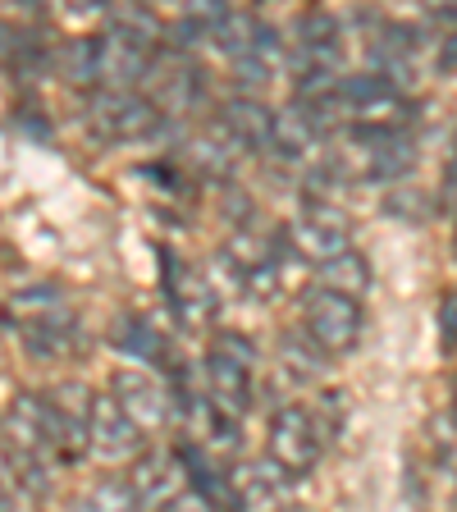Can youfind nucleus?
I'll return each mask as SVG.
<instances>
[{"instance_id": "f8f14e48", "label": "nucleus", "mask_w": 457, "mask_h": 512, "mask_svg": "<svg viewBox=\"0 0 457 512\" xmlns=\"http://www.w3.org/2000/svg\"><path fill=\"white\" fill-rule=\"evenodd\" d=\"M128 490L138 508H179L183 499H192V485L183 476L179 453H138V467L128 471Z\"/></svg>"}, {"instance_id": "0eeeda50", "label": "nucleus", "mask_w": 457, "mask_h": 512, "mask_svg": "<svg viewBox=\"0 0 457 512\" xmlns=\"http://www.w3.org/2000/svg\"><path fill=\"white\" fill-rule=\"evenodd\" d=\"M288 247H293L302 261H311V266H325L330 256L352 247V224L330 197H311L307 192L298 215L288 220Z\"/></svg>"}, {"instance_id": "f3484780", "label": "nucleus", "mask_w": 457, "mask_h": 512, "mask_svg": "<svg viewBox=\"0 0 457 512\" xmlns=\"http://www.w3.org/2000/svg\"><path fill=\"white\" fill-rule=\"evenodd\" d=\"M229 480H234L238 508H275V503H284L288 485H293L275 462L270 467H238V471H229Z\"/></svg>"}, {"instance_id": "1a4fd4ad", "label": "nucleus", "mask_w": 457, "mask_h": 512, "mask_svg": "<svg viewBox=\"0 0 457 512\" xmlns=\"http://www.w3.org/2000/svg\"><path fill=\"white\" fill-rule=\"evenodd\" d=\"M87 448L101 462L119 467V462H138V453L147 448V430L115 403V394H101L92 403V421H87Z\"/></svg>"}, {"instance_id": "5701e85b", "label": "nucleus", "mask_w": 457, "mask_h": 512, "mask_svg": "<svg viewBox=\"0 0 457 512\" xmlns=\"http://www.w3.org/2000/svg\"><path fill=\"white\" fill-rule=\"evenodd\" d=\"M435 74H457V23L439 37V46H435Z\"/></svg>"}, {"instance_id": "ddd939ff", "label": "nucleus", "mask_w": 457, "mask_h": 512, "mask_svg": "<svg viewBox=\"0 0 457 512\" xmlns=\"http://www.w3.org/2000/svg\"><path fill=\"white\" fill-rule=\"evenodd\" d=\"M298 46V64H316V69H343V23L330 10H311L298 19L293 32Z\"/></svg>"}, {"instance_id": "2eb2a0df", "label": "nucleus", "mask_w": 457, "mask_h": 512, "mask_svg": "<svg viewBox=\"0 0 457 512\" xmlns=\"http://www.w3.org/2000/svg\"><path fill=\"white\" fill-rule=\"evenodd\" d=\"M371 60L384 78H394L398 87H407L416 60H421V28H398V23L380 28L371 42Z\"/></svg>"}, {"instance_id": "6e6552de", "label": "nucleus", "mask_w": 457, "mask_h": 512, "mask_svg": "<svg viewBox=\"0 0 457 512\" xmlns=\"http://www.w3.org/2000/svg\"><path fill=\"white\" fill-rule=\"evenodd\" d=\"M160 275H165V298H170L174 325L188 334H202L215 325V311H220V298H215L211 279L197 266H188L179 252H160Z\"/></svg>"}, {"instance_id": "9b49d317", "label": "nucleus", "mask_w": 457, "mask_h": 512, "mask_svg": "<svg viewBox=\"0 0 457 512\" xmlns=\"http://www.w3.org/2000/svg\"><path fill=\"white\" fill-rule=\"evenodd\" d=\"M142 87H147V96L165 110V115H183V110L202 106V96H206L202 69L188 60V51H174V46H170V55L151 60Z\"/></svg>"}, {"instance_id": "423d86ee", "label": "nucleus", "mask_w": 457, "mask_h": 512, "mask_svg": "<svg viewBox=\"0 0 457 512\" xmlns=\"http://www.w3.org/2000/svg\"><path fill=\"white\" fill-rule=\"evenodd\" d=\"M170 115L151 101L147 92L128 87V92H115V87H96L92 101V128L110 142H151L165 133Z\"/></svg>"}, {"instance_id": "412c9836", "label": "nucleus", "mask_w": 457, "mask_h": 512, "mask_svg": "<svg viewBox=\"0 0 457 512\" xmlns=\"http://www.w3.org/2000/svg\"><path fill=\"white\" fill-rule=\"evenodd\" d=\"M439 339H444V348H457V288H448L439 298Z\"/></svg>"}, {"instance_id": "4be33fe9", "label": "nucleus", "mask_w": 457, "mask_h": 512, "mask_svg": "<svg viewBox=\"0 0 457 512\" xmlns=\"http://www.w3.org/2000/svg\"><path fill=\"white\" fill-rule=\"evenodd\" d=\"M439 206L457 211V128H453V138H448V170H444V192H439Z\"/></svg>"}, {"instance_id": "6ab92c4d", "label": "nucleus", "mask_w": 457, "mask_h": 512, "mask_svg": "<svg viewBox=\"0 0 457 512\" xmlns=\"http://www.w3.org/2000/svg\"><path fill=\"white\" fill-rule=\"evenodd\" d=\"M51 64L60 69L69 83L78 87H101V74H96V32L92 37H74V42H64L60 51L51 55Z\"/></svg>"}, {"instance_id": "39448f33", "label": "nucleus", "mask_w": 457, "mask_h": 512, "mask_svg": "<svg viewBox=\"0 0 457 512\" xmlns=\"http://www.w3.org/2000/svg\"><path fill=\"white\" fill-rule=\"evenodd\" d=\"M266 453L288 480L311 476L320 453H325V416L311 412V407H279L270 416Z\"/></svg>"}, {"instance_id": "7ed1b4c3", "label": "nucleus", "mask_w": 457, "mask_h": 512, "mask_svg": "<svg viewBox=\"0 0 457 512\" xmlns=\"http://www.w3.org/2000/svg\"><path fill=\"white\" fill-rule=\"evenodd\" d=\"M252 366H256V343L234 330L215 334L202 357V384H206V394H211V403L220 412L238 416V421L252 407Z\"/></svg>"}, {"instance_id": "4468645a", "label": "nucleus", "mask_w": 457, "mask_h": 512, "mask_svg": "<svg viewBox=\"0 0 457 512\" xmlns=\"http://www.w3.org/2000/svg\"><path fill=\"white\" fill-rule=\"evenodd\" d=\"M220 124L229 128V138L243 151H270V138H275V110L261 101L256 92H243L234 101H224Z\"/></svg>"}, {"instance_id": "b1692460", "label": "nucleus", "mask_w": 457, "mask_h": 512, "mask_svg": "<svg viewBox=\"0 0 457 512\" xmlns=\"http://www.w3.org/2000/svg\"><path fill=\"white\" fill-rule=\"evenodd\" d=\"M252 5H275V0H252Z\"/></svg>"}, {"instance_id": "a211bd4d", "label": "nucleus", "mask_w": 457, "mask_h": 512, "mask_svg": "<svg viewBox=\"0 0 457 512\" xmlns=\"http://www.w3.org/2000/svg\"><path fill=\"white\" fill-rule=\"evenodd\" d=\"M55 51H42V42L32 37L28 28H14V23H0V64L10 74H32L37 64H46Z\"/></svg>"}, {"instance_id": "9d476101", "label": "nucleus", "mask_w": 457, "mask_h": 512, "mask_svg": "<svg viewBox=\"0 0 457 512\" xmlns=\"http://www.w3.org/2000/svg\"><path fill=\"white\" fill-rule=\"evenodd\" d=\"M110 394H115V403L124 407V412L133 416V421H138L147 435L170 430L174 412H179V403H174L170 389H165L156 375L133 371V366H119V371H110Z\"/></svg>"}, {"instance_id": "20e7f679", "label": "nucleus", "mask_w": 457, "mask_h": 512, "mask_svg": "<svg viewBox=\"0 0 457 512\" xmlns=\"http://www.w3.org/2000/svg\"><path fill=\"white\" fill-rule=\"evenodd\" d=\"M302 330L330 352V357H343L362 343L366 334V311L357 302V293H343L334 284H311L302 293Z\"/></svg>"}, {"instance_id": "aec40b11", "label": "nucleus", "mask_w": 457, "mask_h": 512, "mask_svg": "<svg viewBox=\"0 0 457 512\" xmlns=\"http://www.w3.org/2000/svg\"><path fill=\"white\" fill-rule=\"evenodd\" d=\"M320 275H325V284L343 288V293H357L362 298L366 288H371V261H366L357 247H348V252L330 256L325 266H320Z\"/></svg>"}, {"instance_id": "dca6fc26", "label": "nucleus", "mask_w": 457, "mask_h": 512, "mask_svg": "<svg viewBox=\"0 0 457 512\" xmlns=\"http://www.w3.org/2000/svg\"><path fill=\"white\" fill-rule=\"evenodd\" d=\"M119 348H124L128 357L147 362L151 371H165V375H170L174 366H179V357H174V343L160 334V325H151V320H142V316H128V320H124Z\"/></svg>"}, {"instance_id": "f257e3e1", "label": "nucleus", "mask_w": 457, "mask_h": 512, "mask_svg": "<svg viewBox=\"0 0 457 512\" xmlns=\"http://www.w3.org/2000/svg\"><path fill=\"white\" fill-rule=\"evenodd\" d=\"M0 430H5V439H10V444L19 448V453L37 471L83 458V453L74 448V439H69V426H64V416H60V407H55V398L19 394V398H14V407L5 412V426H0Z\"/></svg>"}, {"instance_id": "393cba45", "label": "nucleus", "mask_w": 457, "mask_h": 512, "mask_svg": "<svg viewBox=\"0 0 457 512\" xmlns=\"http://www.w3.org/2000/svg\"><path fill=\"white\" fill-rule=\"evenodd\" d=\"M453 416H457V398H453Z\"/></svg>"}, {"instance_id": "f03ea898", "label": "nucleus", "mask_w": 457, "mask_h": 512, "mask_svg": "<svg viewBox=\"0 0 457 512\" xmlns=\"http://www.w3.org/2000/svg\"><path fill=\"white\" fill-rule=\"evenodd\" d=\"M5 320L32 357H64L74 348L78 320L55 288H23L5 302Z\"/></svg>"}]
</instances>
